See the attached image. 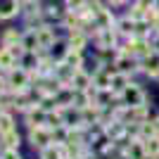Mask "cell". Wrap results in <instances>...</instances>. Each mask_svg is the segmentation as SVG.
Here are the masks:
<instances>
[{"mask_svg":"<svg viewBox=\"0 0 159 159\" xmlns=\"http://www.w3.org/2000/svg\"><path fill=\"white\" fill-rule=\"evenodd\" d=\"M5 86H7V81H5V79H2V76H0V95L5 93Z\"/></svg>","mask_w":159,"mask_h":159,"instance_id":"obj_24","label":"cell"},{"mask_svg":"<svg viewBox=\"0 0 159 159\" xmlns=\"http://www.w3.org/2000/svg\"><path fill=\"white\" fill-rule=\"evenodd\" d=\"M64 64H66V66H71L74 71H79L81 66H83V57H81V50H71V48H69V50L64 52Z\"/></svg>","mask_w":159,"mask_h":159,"instance_id":"obj_6","label":"cell"},{"mask_svg":"<svg viewBox=\"0 0 159 159\" xmlns=\"http://www.w3.org/2000/svg\"><path fill=\"white\" fill-rule=\"evenodd\" d=\"M154 131L159 133V116H157V119H154Z\"/></svg>","mask_w":159,"mask_h":159,"instance_id":"obj_27","label":"cell"},{"mask_svg":"<svg viewBox=\"0 0 159 159\" xmlns=\"http://www.w3.org/2000/svg\"><path fill=\"white\" fill-rule=\"evenodd\" d=\"M0 69H14V52L7 45L0 48Z\"/></svg>","mask_w":159,"mask_h":159,"instance_id":"obj_9","label":"cell"},{"mask_svg":"<svg viewBox=\"0 0 159 159\" xmlns=\"http://www.w3.org/2000/svg\"><path fill=\"white\" fill-rule=\"evenodd\" d=\"M116 66H119V71H124V74H128L133 69V60H128L126 55H121L119 60H116Z\"/></svg>","mask_w":159,"mask_h":159,"instance_id":"obj_20","label":"cell"},{"mask_svg":"<svg viewBox=\"0 0 159 159\" xmlns=\"http://www.w3.org/2000/svg\"><path fill=\"white\" fill-rule=\"evenodd\" d=\"M19 10V0H0V19H12Z\"/></svg>","mask_w":159,"mask_h":159,"instance_id":"obj_4","label":"cell"},{"mask_svg":"<svg viewBox=\"0 0 159 159\" xmlns=\"http://www.w3.org/2000/svg\"><path fill=\"white\" fill-rule=\"evenodd\" d=\"M107 2H109V5H124L126 0H107Z\"/></svg>","mask_w":159,"mask_h":159,"instance_id":"obj_25","label":"cell"},{"mask_svg":"<svg viewBox=\"0 0 159 159\" xmlns=\"http://www.w3.org/2000/svg\"><path fill=\"white\" fill-rule=\"evenodd\" d=\"M135 26H138V21L133 19L131 14H128V17H124V19H119V21H116V29H119L121 33H131V36H133V33H135Z\"/></svg>","mask_w":159,"mask_h":159,"instance_id":"obj_13","label":"cell"},{"mask_svg":"<svg viewBox=\"0 0 159 159\" xmlns=\"http://www.w3.org/2000/svg\"><path fill=\"white\" fill-rule=\"evenodd\" d=\"M12 124H14V121H12V116H10V114H0V135H2V133L14 131Z\"/></svg>","mask_w":159,"mask_h":159,"instance_id":"obj_18","label":"cell"},{"mask_svg":"<svg viewBox=\"0 0 159 159\" xmlns=\"http://www.w3.org/2000/svg\"><path fill=\"white\" fill-rule=\"evenodd\" d=\"M143 145H145V154H150V157H159V138H157V135L145 138V140H143Z\"/></svg>","mask_w":159,"mask_h":159,"instance_id":"obj_15","label":"cell"},{"mask_svg":"<svg viewBox=\"0 0 159 159\" xmlns=\"http://www.w3.org/2000/svg\"><path fill=\"white\" fill-rule=\"evenodd\" d=\"M29 81H31V74H29L26 69H12L7 83H10V88H12L14 93H21V90L29 86Z\"/></svg>","mask_w":159,"mask_h":159,"instance_id":"obj_1","label":"cell"},{"mask_svg":"<svg viewBox=\"0 0 159 159\" xmlns=\"http://www.w3.org/2000/svg\"><path fill=\"white\" fill-rule=\"evenodd\" d=\"M43 159H64V152L55 150V147H43Z\"/></svg>","mask_w":159,"mask_h":159,"instance_id":"obj_21","label":"cell"},{"mask_svg":"<svg viewBox=\"0 0 159 159\" xmlns=\"http://www.w3.org/2000/svg\"><path fill=\"white\" fill-rule=\"evenodd\" d=\"M21 43V36L14 29H7L5 31V36H2V45H7V48H12V45H19Z\"/></svg>","mask_w":159,"mask_h":159,"instance_id":"obj_17","label":"cell"},{"mask_svg":"<svg viewBox=\"0 0 159 159\" xmlns=\"http://www.w3.org/2000/svg\"><path fill=\"white\" fill-rule=\"evenodd\" d=\"M0 114H2V109H0Z\"/></svg>","mask_w":159,"mask_h":159,"instance_id":"obj_28","label":"cell"},{"mask_svg":"<svg viewBox=\"0 0 159 159\" xmlns=\"http://www.w3.org/2000/svg\"><path fill=\"white\" fill-rule=\"evenodd\" d=\"M71 83H74V88H76V90H88L90 76H88V74H83V71L79 69V71H74V74H71Z\"/></svg>","mask_w":159,"mask_h":159,"instance_id":"obj_11","label":"cell"},{"mask_svg":"<svg viewBox=\"0 0 159 159\" xmlns=\"http://www.w3.org/2000/svg\"><path fill=\"white\" fill-rule=\"evenodd\" d=\"M93 83L100 88V90H112V74L107 71H98L93 76Z\"/></svg>","mask_w":159,"mask_h":159,"instance_id":"obj_8","label":"cell"},{"mask_svg":"<svg viewBox=\"0 0 159 159\" xmlns=\"http://www.w3.org/2000/svg\"><path fill=\"white\" fill-rule=\"evenodd\" d=\"M121 98H124V102H126L128 107H140V105H145V93H143L138 86H128L126 90L121 93Z\"/></svg>","mask_w":159,"mask_h":159,"instance_id":"obj_2","label":"cell"},{"mask_svg":"<svg viewBox=\"0 0 159 159\" xmlns=\"http://www.w3.org/2000/svg\"><path fill=\"white\" fill-rule=\"evenodd\" d=\"M45 121H48V112L45 109L36 107V109L29 112V126H40V124H45Z\"/></svg>","mask_w":159,"mask_h":159,"instance_id":"obj_12","label":"cell"},{"mask_svg":"<svg viewBox=\"0 0 159 159\" xmlns=\"http://www.w3.org/2000/svg\"><path fill=\"white\" fill-rule=\"evenodd\" d=\"M128 88V74L119 71V74H112V90H116V93H124Z\"/></svg>","mask_w":159,"mask_h":159,"instance_id":"obj_10","label":"cell"},{"mask_svg":"<svg viewBox=\"0 0 159 159\" xmlns=\"http://www.w3.org/2000/svg\"><path fill=\"white\" fill-rule=\"evenodd\" d=\"M52 140V133L45 131L43 126H31V143L38 147H48V143Z\"/></svg>","mask_w":159,"mask_h":159,"instance_id":"obj_3","label":"cell"},{"mask_svg":"<svg viewBox=\"0 0 159 159\" xmlns=\"http://www.w3.org/2000/svg\"><path fill=\"white\" fill-rule=\"evenodd\" d=\"M2 159H19V154H17V150H14V147H7L5 154H2Z\"/></svg>","mask_w":159,"mask_h":159,"instance_id":"obj_23","label":"cell"},{"mask_svg":"<svg viewBox=\"0 0 159 159\" xmlns=\"http://www.w3.org/2000/svg\"><path fill=\"white\" fill-rule=\"evenodd\" d=\"M66 5L69 10H81V7H86V0H66Z\"/></svg>","mask_w":159,"mask_h":159,"instance_id":"obj_22","label":"cell"},{"mask_svg":"<svg viewBox=\"0 0 159 159\" xmlns=\"http://www.w3.org/2000/svg\"><path fill=\"white\" fill-rule=\"evenodd\" d=\"M36 36H38V45L40 48L55 45V31L50 26H38V29H36Z\"/></svg>","mask_w":159,"mask_h":159,"instance_id":"obj_5","label":"cell"},{"mask_svg":"<svg viewBox=\"0 0 159 159\" xmlns=\"http://www.w3.org/2000/svg\"><path fill=\"white\" fill-rule=\"evenodd\" d=\"M98 43L102 50H107V48L114 45V31L112 29H98Z\"/></svg>","mask_w":159,"mask_h":159,"instance_id":"obj_7","label":"cell"},{"mask_svg":"<svg viewBox=\"0 0 159 159\" xmlns=\"http://www.w3.org/2000/svg\"><path fill=\"white\" fill-rule=\"evenodd\" d=\"M145 71L150 74V76H159V55H157V52L147 55V60H145Z\"/></svg>","mask_w":159,"mask_h":159,"instance_id":"obj_16","label":"cell"},{"mask_svg":"<svg viewBox=\"0 0 159 159\" xmlns=\"http://www.w3.org/2000/svg\"><path fill=\"white\" fill-rule=\"evenodd\" d=\"M69 48H71V50H83V48H86V33L83 31H71V36H69Z\"/></svg>","mask_w":159,"mask_h":159,"instance_id":"obj_14","label":"cell"},{"mask_svg":"<svg viewBox=\"0 0 159 159\" xmlns=\"http://www.w3.org/2000/svg\"><path fill=\"white\" fill-rule=\"evenodd\" d=\"M152 7H154V12L159 14V0H152Z\"/></svg>","mask_w":159,"mask_h":159,"instance_id":"obj_26","label":"cell"},{"mask_svg":"<svg viewBox=\"0 0 159 159\" xmlns=\"http://www.w3.org/2000/svg\"><path fill=\"white\" fill-rule=\"evenodd\" d=\"M2 140H5V147H14V150H17V145H19V133H14V131L2 133Z\"/></svg>","mask_w":159,"mask_h":159,"instance_id":"obj_19","label":"cell"}]
</instances>
